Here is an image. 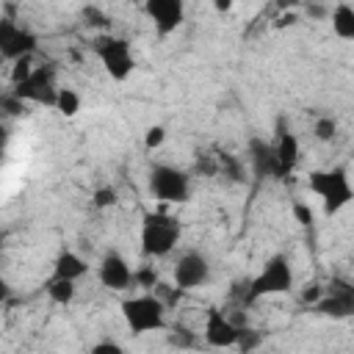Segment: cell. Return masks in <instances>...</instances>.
<instances>
[{"instance_id":"1","label":"cell","mask_w":354,"mask_h":354,"mask_svg":"<svg viewBox=\"0 0 354 354\" xmlns=\"http://www.w3.org/2000/svg\"><path fill=\"white\" fill-rule=\"evenodd\" d=\"M307 188L324 202L326 216H337L354 199V188L346 169H313L307 174Z\"/></svg>"},{"instance_id":"2","label":"cell","mask_w":354,"mask_h":354,"mask_svg":"<svg viewBox=\"0 0 354 354\" xmlns=\"http://www.w3.org/2000/svg\"><path fill=\"white\" fill-rule=\"evenodd\" d=\"M122 318L133 337L160 332L166 326V304L155 293H138L122 301Z\"/></svg>"},{"instance_id":"3","label":"cell","mask_w":354,"mask_h":354,"mask_svg":"<svg viewBox=\"0 0 354 354\" xmlns=\"http://www.w3.org/2000/svg\"><path fill=\"white\" fill-rule=\"evenodd\" d=\"M180 221L163 210L147 213L141 221V252L147 257H166L174 252L177 241H180Z\"/></svg>"},{"instance_id":"4","label":"cell","mask_w":354,"mask_h":354,"mask_svg":"<svg viewBox=\"0 0 354 354\" xmlns=\"http://www.w3.org/2000/svg\"><path fill=\"white\" fill-rule=\"evenodd\" d=\"M296 285V277H293V266L288 263L285 254H271L266 260V266L257 271V277L249 282L246 288V299L254 301V299H263V296H282V293H290Z\"/></svg>"},{"instance_id":"5","label":"cell","mask_w":354,"mask_h":354,"mask_svg":"<svg viewBox=\"0 0 354 354\" xmlns=\"http://www.w3.org/2000/svg\"><path fill=\"white\" fill-rule=\"evenodd\" d=\"M94 55L100 58L105 75L113 80V83H124L133 72H136V55H133V47L124 36H100L94 41Z\"/></svg>"},{"instance_id":"6","label":"cell","mask_w":354,"mask_h":354,"mask_svg":"<svg viewBox=\"0 0 354 354\" xmlns=\"http://www.w3.org/2000/svg\"><path fill=\"white\" fill-rule=\"evenodd\" d=\"M149 194L163 205H183L191 196V177L169 163H155L149 169Z\"/></svg>"},{"instance_id":"7","label":"cell","mask_w":354,"mask_h":354,"mask_svg":"<svg viewBox=\"0 0 354 354\" xmlns=\"http://www.w3.org/2000/svg\"><path fill=\"white\" fill-rule=\"evenodd\" d=\"M171 279H174V288L177 290H196V288H205L210 282V260L196 252V249H188L177 257L174 263V271H171Z\"/></svg>"},{"instance_id":"8","label":"cell","mask_w":354,"mask_h":354,"mask_svg":"<svg viewBox=\"0 0 354 354\" xmlns=\"http://www.w3.org/2000/svg\"><path fill=\"white\" fill-rule=\"evenodd\" d=\"M39 47V36L22 25H17L11 17H0V58L17 61L25 55H33Z\"/></svg>"},{"instance_id":"9","label":"cell","mask_w":354,"mask_h":354,"mask_svg":"<svg viewBox=\"0 0 354 354\" xmlns=\"http://www.w3.org/2000/svg\"><path fill=\"white\" fill-rule=\"evenodd\" d=\"M55 94L58 86H55V72L50 66H36L33 75L11 91V97H17L19 102H33V105H55Z\"/></svg>"},{"instance_id":"10","label":"cell","mask_w":354,"mask_h":354,"mask_svg":"<svg viewBox=\"0 0 354 354\" xmlns=\"http://www.w3.org/2000/svg\"><path fill=\"white\" fill-rule=\"evenodd\" d=\"M238 335H241V326L227 313H221L218 307H207L205 326H202V337H205L207 346H213V348H232V346H238Z\"/></svg>"},{"instance_id":"11","label":"cell","mask_w":354,"mask_h":354,"mask_svg":"<svg viewBox=\"0 0 354 354\" xmlns=\"http://www.w3.org/2000/svg\"><path fill=\"white\" fill-rule=\"evenodd\" d=\"M97 279L108 290H127L133 285V266L127 263V257L122 252L111 249L102 254V260L97 266Z\"/></svg>"},{"instance_id":"12","label":"cell","mask_w":354,"mask_h":354,"mask_svg":"<svg viewBox=\"0 0 354 354\" xmlns=\"http://www.w3.org/2000/svg\"><path fill=\"white\" fill-rule=\"evenodd\" d=\"M144 11H147V17L152 19L155 33H158L160 39H163V36H171V33L183 25V19H185V6H183V0H147Z\"/></svg>"},{"instance_id":"13","label":"cell","mask_w":354,"mask_h":354,"mask_svg":"<svg viewBox=\"0 0 354 354\" xmlns=\"http://www.w3.org/2000/svg\"><path fill=\"white\" fill-rule=\"evenodd\" d=\"M274 166H277V174H290L299 160H301V144H299V136L296 133H279L274 149Z\"/></svg>"},{"instance_id":"14","label":"cell","mask_w":354,"mask_h":354,"mask_svg":"<svg viewBox=\"0 0 354 354\" xmlns=\"http://www.w3.org/2000/svg\"><path fill=\"white\" fill-rule=\"evenodd\" d=\"M86 274H88V263H86L77 252L64 249V252H58V257L53 260V274H50V279H69V282H77V279H83Z\"/></svg>"},{"instance_id":"15","label":"cell","mask_w":354,"mask_h":354,"mask_svg":"<svg viewBox=\"0 0 354 354\" xmlns=\"http://www.w3.org/2000/svg\"><path fill=\"white\" fill-rule=\"evenodd\" d=\"M332 33L340 41H351L354 39V6L351 3H337L332 8Z\"/></svg>"},{"instance_id":"16","label":"cell","mask_w":354,"mask_h":354,"mask_svg":"<svg viewBox=\"0 0 354 354\" xmlns=\"http://www.w3.org/2000/svg\"><path fill=\"white\" fill-rule=\"evenodd\" d=\"M64 119H75L77 113H80V108H83V100H80V94L75 91V88H69V86H58V94H55V105H53Z\"/></svg>"},{"instance_id":"17","label":"cell","mask_w":354,"mask_h":354,"mask_svg":"<svg viewBox=\"0 0 354 354\" xmlns=\"http://www.w3.org/2000/svg\"><path fill=\"white\" fill-rule=\"evenodd\" d=\"M47 296L53 304H61V307H69L77 296V282H69V279H47L44 285Z\"/></svg>"},{"instance_id":"18","label":"cell","mask_w":354,"mask_h":354,"mask_svg":"<svg viewBox=\"0 0 354 354\" xmlns=\"http://www.w3.org/2000/svg\"><path fill=\"white\" fill-rule=\"evenodd\" d=\"M313 307H315V313H324V315H348L351 313V296L348 293L346 296L332 293V296L318 299Z\"/></svg>"},{"instance_id":"19","label":"cell","mask_w":354,"mask_h":354,"mask_svg":"<svg viewBox=\"0 0 354 354\" xmlns=\"http://www.w3.org/2000/svg\"><path fill=\"white\" fill-rule=\"evenodd\" d=\"M33 55H25V58H17L11 61V72H8V80H11V88H17L19 83H25L30 75H33Z\"/></svg>"},{"instance_id":"20","label":"cell","mask_w":354,"mask_h":354,"mask_svg":"<svg viewBox=\"0 0 354 354\" xmlns=\"http://www.w3.org/2000/svg\"><path fill=\"white\" fill-rule=\"evenodd\" d=\"M313 136L318 138V141H332L335 136H337V119L335 116H318L315 119V124H313Z\"/></svg>"},{"instance_id":"21","label":"cell","mask_w":354,"mask_h":354,"mask_svg":"<svg viewBox=\"0 0 354 354\" xmlns=\"http://www.w3.org/2000/svg\"><path fill=\"white\" fill-rule=\"evenodd\" d=\"M166 138H169V130L163 124H149L144 130V149L147 152H155V149H160L166 144Z\"/></svg>"},{"instance_id":"22","label":"cell","mask_w":354,"mask_h":354,"mask_svg":"<svg viewBox=\"0 0 354 354\" xmlns=\"http://www.w3.org/2000/svg\"><path fill=\"white\" fill-rule=\"evenodd\" d=\"M133 285H136V288H144L147 293H152L155 285H158V271H155V266L133 268Z\"/></svg>"},{"instance_id":"23","label":"cell","mask_w":354,"mask_h":354,"mask_svg":"<svg viewBox=\"0 0 354 354\" xmlns=\"http://www.w3.org/2000/svg\"><path fill=\"white\" fill-rule=\"evenodd\" d=\"M290 213H293V221H296L299 227H313V224H315V210L310 207V202L296 199V202L290 205Z\"/></svg>"},{"instance_id":"24","label":"cell","mask_w":354,"mask_h":354,"mask_svg":"<svg viewBox=\"0 0 354 354\" xmlns=\"http://www.w3.org/2000/svg\"><path fill=\"white\" fill-rule=\"evenodd\" d=\"M116 202H119V194H116V188H111V185L97 188L94 196H91V205H94L97 210H108V207H113Z\"/></svg>"},{"instance_id":"25","label":"cell","mask_w":354,"mask_h":354,"mask_svg":"<svg viewBox=\"0 0 354 354\" xmlns=\"http://www.w3.org/2000/svg\"><path fill=\"white\" fill-rule=\"evenodd\" d=\"M88 354H127V348L122 343H116V340H97L88 348Z\"/></svg>"},{"instance_id":"26","label":"cell","mask_w":354,"mask_h":354,"mask_svg":"<svg viewBox=\"0 0 354 354\" xmlns=\"http://www.w3.org/2000/svg\"><path fill=\"white\" fill-rule=\"evenodd\" d=\"M8 299H11V285L6 277H0V304H6Z\"/></svg>"},{"instance_id":"27","label":"cell","mask_w":354,"mask_h":354,"mask_svg":"<svg viewBox=\"0 0 354 354\" xmlns=\"http://www.w3.org/2000/svg\"><path fill=\"white\" fill-rule=\"evenodd\" d=\"M301 299H304V301H310V304H315V301L321 299V290H318V285H313L310 290H304V293H301Z\"/></svg>"},{"instance_id":"28","label":"cell","mask_w":354,"mask_h":354,"mask_svg":"<svg viewBox=\"0 0 354 354\" xmlns=\"http://www.w3.org/2000/svg\"><path fill=\"white\" fill-rule=\"evenodd\" d=\"M213 8L221 14V11H230V8H232V3H230V0H218V3H213Z\"/></svg>"},{"instance_id":"29","label":"cell","mask_w":354,"mask_h":354,"mask_svg":"<svg viewBox=\"0 0 354 354\" xmlns=\"http://www.w3.org/2000/svg\"><path fill=\"white\" fill-rule=\"evenodd\" d=\"M3 241H6V232H3V230H0V246H3Z\"/></svg>"}]
</instances>
